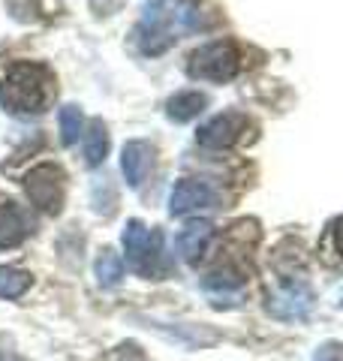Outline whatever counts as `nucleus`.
<instances>
[{"mask_svg": "<svg viewBox=\"0 0 343 361\" xmlns=\"http://www.w3.org/2000/svg\"><path fill=\"white\" fill-rule=\"evenodd\" d=\"M211 25L202 0H154L136 27V45L145 54L166 51L181 33H196Z\"/></svg>", "mask_w": 343, "mask_h": 361, "instance_id": "f257e3e1", "label": "nucleus"}, {"mask_svg": "<svg viewBox=\"0 0 343 361\" xmlns=\"http://www.w3.org/2000/svg\"><path fill=\"white\" fill-rule=\"evenodd\" d=\"M54 99V75L49 66L13 61L0 75V103L16 115H40Z\"/></svg>", "mask_w": 343, "mask_h": 361, "instance_id": "f03ea898", "label": "nucleus"}, {"mask_svg": "<svg viewBox=\"0 0 343 361\" xmlns=\"http://www.w3.org/2000/svg\"><path fill=\"white\" fill-rule=\"evenodd\" d=\"M124 250H127V262L133 271H139L142 277H157L160 262H163V235L151 226L139 220H130L124 229Z\"/></svg>", "mask_w": 343, "mask_h": 361, "instance_id": "7ed1b4c3", "label": "nucleus"}, {"mask_svg": "<svg viewBox=\"0 0 343 361\" xmlns=\"http://www.w3.org/2000/svg\"><path fill=\"white\" fill-rule=\"evenodd\" d=\"M187 70L193 78H208V82H229L241 70V54L235 42H208L190 54Z\"/></svg>", "mask_w": 343, "mask_h": 361, "instance_id": "20e7f679", "label": "nucleus"}, {"mask_svg": "<svg viewBox=\"0 0 343 361\" xmlns=\"http://www.w3.org/2000/svg\"><path fill=\"white\" fill-rule=\"evenodd\" d=\"M28 199L45 214H61L64 208V172L52 163H42L25 175Z\"/></svg>", "mask_w": 343, "mask_h": 361, "instance_id": "39448f33", "label": "nucleus"}, {"mask_svg": "<svg viewBox=\"0 0 343 361\" xmlns=\"http://www.w3.org/2000/svg\"><path fill=\"white\" fill-rule=\"evenodd\" d=\"M247 127H250L247 115H241V111H223V115L211 118L208 123H202L196 139H199V145H205V148H232V145L247 133Z\"/></svg>", "mask_w": 343, "mask_h": 361, "instance_id": "423d86ee", "label": "nucleus"}, {"mask_svg": "<svg viewBox=\"0 0 343 361\" xmlns=\"http://www.w3.org/2000/svg\"><path fill=\"white\" fill-rule=\"evenodd\" d=\"M217 190L211 184H205V180H181V184L172 190L169 196V214L172 217H181V214H193V211H208V208H217Z\"/></svg>", "mask_w": 343, "mask_h": 361, "instance_id": "0eeeda50", "label": "nucleus"}, {"mask_svg": "<svg viewBox=\"0 0 343 361\" xmlns=\"http://www.w3.org/2000/svg\"><path fill=\"white\" fill-rule=\"evenodd\" d=\"M313 307V295L304 283H283L268 298V313L277 319H304Z\"/></svg>", "mask_w": 343, "mask_h": 361, "instance_id": "6e6552de", "label": "nucleus"}, {"mask_svg": "<svg viewBox=\"0 0 343 361\" xmlns=\"http://www.w3.org/2000/svg\"><path fill=\"white\" fill-rule=\"evenodd\" d=\"M30 232H33L30 211L16 205V202L0 205V250H6V247H18Z\"/></svg>", "mask_w": 343, "mask_h": 361, "instance_id": "1a4fd4ad", "label": "nucleus"}, {"mask_svg": "<svg viewBox=\"0 0 343 361\" xmlns=\"http://www.w3.org/2000/svg\"><path fill=\"white\" fill-rule=\"evenodd\" d=\"M214 238V226L208 220H196V223H187L184 229L178 232L175 247H178V256L184 262H199V259L208 253V244Z\"/></svg>", "mask_w": 343, "mask_h": 361, "instance_id": "9d476101", "label": "nucleus"}, {"mask_svg": "<svg viewBox=\"0 0 343 361\" xmlns=\"http://www.w3.org/2000/svg\"><path fill=\"white\" fill-rule=\"evenodd\" d=\"M154 166V148L142 139L127 142L124 145V154H121V169H124V178H127L130 187H142V180L148 178Z\"/></svg>", "mask_w": 343, "mask_h": 361, "instance_id": "9b49d317", "label": "nucleus"}, {"mask_svg": "<svg viewBox=\"0 0 343 361\" xmlns=\"http://www.w3.org/2000/svg\"><path fill=\"white\" fill-rule=\"evenodd\" d=\"M205 106H208V97H205V94H199V90H181V94H175V97L169 99L166 111H169L172 121L184 123V121L196 118Z\"/></svg>", "mask_w": 343, "mask_h": 361, "instance_id": "f8f14e48", "label": "nucleus"}, {"mask_svg": "<svg viewBox=\"0 0 343 361\" xmlns=\"http://www.w3.org/2000/svg\"><path fill=\"white\" fill-rule=\"evenodd\" d=\"M109 154V130L102 121H90V127L85 133V160L88 166H100Z\"/></svg>", "mask_w": 343, "mask_h": 361, "instance_id": "ddd939ff", "label": "nucleus"}, {"mask_svg": "<svg viewBox=\"0 0 343 361\" xmlns=\"http://www.w3.org/2000/svg\"><path fill=\"white\" fill-rule=\"evenodd\" d=\"M30 289V274L21 268L0 265V298H21Z\"/></svg>", "mask_w": 343, "mask_h": 361, "instance_id": "4468645a", "label": "nucleus"}, {"mask_svg": "<svg viewBox=\"0 0 343 361\" xmlns=\"http://www.w3.org/2000/svg\"><path fill=\"white\" fill-rule=\"evenodd\" d=\"M121 277H124V262H121V256L118 253H112V250H102V256L97 259V280H100V286H118L121 283Z\"/></svg>", "mask_w": 343, "mask_h": 361, "instance_id": "2eb2a0df", "label": "nucleus"}, {"mask_svg": "<svg viewBox=\"0 0 343 361\" xmlns=\"http://www.w3.org/2000/svg\"><path fill=\"white\" fill-rule=\"evenodd\" d=\"M202 286L208 292H232V289L244 286V274L241 271H232V268H223V271H214V274L205 277Z\"/></svg>", "mask_w": 343, "mask_h": 361, "instance_id": "dca6fc26", "label": "nucleus"}, {"mask_svg": "<svg viewBox=\"0 0 343 361\" xmlns=\"http://www.w3.org/2000/svg\"><path fill=\"white\" fill-rule=\"evenodd\" d=\"M82 109L78 106H64L61 109V139L64 145H76L82 135Z\"/></svg>", "mask_w": 343, "mask_h": 361, "instance_id": "f3484780", "label": "nucleus"}, {"mask_svg": "<svg viewBox=\"0 0 343 361\" xmlns=\"http://www.w3.org/2000/svg\"><path fill=\"white\" fill-rule=\"evenodd\" d=\"M316 361H340V346L337 343H325L316 353Z\"/></svg>", "mask_w": 343, "mask_h": 361, "instance_id": "a211bd4d", "label": "nucleus"}, {"mask_svg": "<svg viewBox=\"0 0 343 361\" xmlns=\"http://www.w3.org/2000/svg\"><path fill=\"white\" fill-rule=\"evenodd\" d=\"M0 361H21L13 349H9V343L4 341V337H0Z\"/></svg>", "mask_w": 343, "mask_h": 361, "instance_id": "6ab92c4d", "label": "nucleus"}]
</instances>
